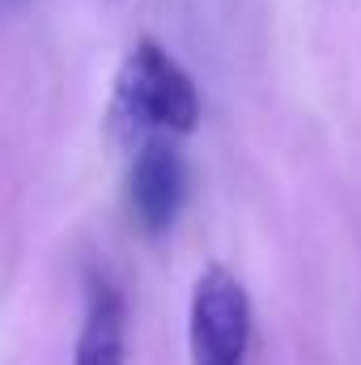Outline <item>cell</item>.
<instances>
[{
	"label": "cell",
	"mask_w": 361,
	"mask_h": 365,
	"mask_svg": "<svg viewBox=\"0 0 361 365\" xmlns=\"http://www.w3.org/2000/svg\"><path fill=\"white\" fill-rule=\"evenodd\" d=\"M111 119H115V132L136 136V140L191 136L200 128V90L191 73L162 43L141 38L119 64Z\"/></svg>",
	"instance_id": "1"
},
{
	"label": "cell",
	"mask_w": 361,
	"mask_h": 365,
	"mask_svg": "<svg viewBox=\"0 0 361 365\" xmlns=\"http://www.w3.org/2000/svg\"><path fill=\"white\" fill-rule=\"evenodd\" d=\"M187 344L191 365H243L251 344V297L243 280L208 264L191 284V306H187Z\"/></svg>",
	"instance_id": "2"
},
{
	"label": "cell",
	"mask_w": 361,
	"mask_h": 365,
	"mask_svg": "<svg viewBox=\"0 0 361 365\" xmlns=\"http://www.w3.org/2000/svg\"><path fill=\"white\" fill-rule=\"evenodd\" d=\"M187 187H191V170L171 136H149L136 145L128 170V204L145 234H166L179 221Z\"/></svg>",
	"instance_id": "3"
},
{
	"label": "cell",
	"mask_w": 361,
	"mask_h": 365,
	"mask_svg": "<svg viewBox=\"0 0 361 365\" xmlns=\"http://www.w3.org/2000/svg\"><path fill=\"white\" fill-rule=\"evenodd\" d=\"M128 361V302L111 272L86 276V319L73 365H123Z\"/></svg>",
	"instance_id": "4"
}]
</instances>
